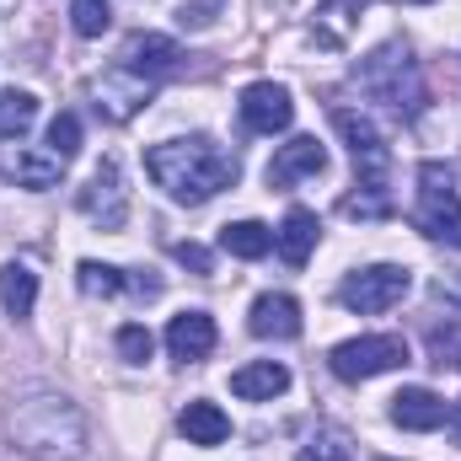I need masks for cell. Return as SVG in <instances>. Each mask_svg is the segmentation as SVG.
I'll return each instance as SVG.
<instances>
[{"label": "cell", "instance_id": "6da1fadb", "mask_svg": "<svg viewBox=\"0 0 461 461\" xmlns=\"http://www.w3.org/2000/svg\"><path fill=\"white\" fill-rule=\"evenodd\" d=\"M145 172L156 177V188H167V199L177 204H210L215 194L236 188L241 161L230 156L215 134H183V140H161L145 150Z\"/></svg>", "mask_w": 461, "mask_h": 461}, {"label": "cell", "instance_id": "7a4b0ae2", "mask_svg": "<svg viewBox=\"0 0 461 461\" xmlns=\"http://www.w3.org/2000/svg\"><path fill=\"white\" fill-rule=\"evenodd\" d=\"M5 440L27 461H81V451H86V413L65 392H27L5 413Z\"/></svg>", "mask_w": 461, "mask_h": 461}, {"label": "cell", "instance_id": "3957f363", "mask_svg": "<svg viewBox=\"0 0 461 461\" xmlns=\"http://www.w3.org/2000/svg\"><path fill=\"white\" fill-rule=\"evenodd\" d=\"M354 81L370 103H381L386 113L397 118H419L429 103V86H424V70L419 59L408 54V43H381L375 54H365L354 65Z\"/></svg>", "mask_w": 461, "mask_h": 461}, {"label": "cell", "instance_id": "277c9868", "mask_svg": "<svg viewBox=\"0 0 461 461\" xmlns=\"http://www.w3.org/2000/svg\"><path fill=\"white\" fill-rule=\"evenodd\" d=\"M413 230H424L429 241L461 247V194H456V172H451L446 161H424V167H419Z\"/></svg>", "mask_w": 461, "mask_h": 461}, {"label": "cell", "instance_id": "5b68a950", "mask_svg": "<svg viewBox=\"0 0 461 461\" xmlns=\"http://www.w3.org/2000/svg\"><path fill=\"white\" fill-rule=\"evenodd\" d=\"M328 365H333L339 381H375V375L408 365V339H397V333H365V339H348V344L333 348Z\"/></svg>", "mask_w": 461, "mask_h": 461}, {"label": "cell", "instance_id": "8992f818", "mask_svg": "<svg viewBox=\"0 0 461 461\" xmlns=\"http://www.w3.org/2000/svg\"><path fill=\"white\" fill-rule=\"evenodd\" d=\"M408 290H413V268H402V263H370V268L348 274L344 285H339V301H344L348 312H359V317H375V312H392Z\"/></svg>", "mask_w": 461, "mask_h": 461}, {"label": "cell", "instance_id": "52a82bcc", "mask_svg": "<svg viewBox=\"0 0 461 461\" xmlns=\"http://www.w3.org/2000/svg\"><path fill=\"white\" fill-rule=\"evenodd\" d=\"M333 129L344 134L348 156H354V172H359L365 183H386V177H392V150H386L381 129L359 113V108H333Z\"/></svg>", "mask_w": 461, "mask_h": 461}, {"label": "cell", "instance_id": "ba28073f", "mask_svg": "<svg viewBox=\"0 0 461 461\" xmlns=\"http://www.w3.org/2000/svg\"><path fill=\"white\" fill-rule=\"evenodd\" d=\"M76 210H81L97 230H123V221H129V188H123L118 161H103V167L92 172V183L76 194Z\"/></svg>", "mask_w": 461, "mask_h": 461}, {"label": "cell", "instance_id": "9c48e42d", "mask_svg": "<svg viewBox=\"0 0 461 461\" xmlns=\"http://www.w3.org/2000/svg\"><path fill=\"white\" fill-rule=\"evenodd\" d=\"M92 97H97V113L108 118V123H129L140 108H150L156 81H145V76H134L129 65H118V70H103V76L92 81Z\"/></svg>", "mask_w": 461, "mask_h": 461}, {"label": "cell", "instance_id": "30bf717a", "mask_svg": "<svg viewBox=\"0 0 461 461\" xmlns=\"http://www.w3.org/2000/svg\"><path fill=\"white\" fill-rule=\"evenodd\" d=\"M0 177L16 183V188H32V194H49L59 188L65 177V161L54 150H27V145H5L0 150Z\"/></svg>", "mask_w": 461, "mask_h": 461}, {"label": "cell", "instance_id": "8fae6325", "mask_svg": "<svg viewBox=\"0 0 461 461\" xmlns=\"http://www.w3.org/2000/svg\"><path fill=\"white\" fill-rule=\"evenodd\" d=\"M290 118H295L290 86H279V81H252V86L241 92V123H247L252 134H279V129H290Z\"/></svg>", "mask_w": 461, "mask_h": 461}, {"label": "cell", "instance_id": "7c38bea8", "mask_svg": "<svg viewBox=\"0 0 461 461\" xmlns=\"http://www.w3.org/2000/svg\"><path fill=\"white\" fill-rule=\"evenodd\" d=\"M322 167H328L322 140H317V134H295V140H285L279 156L268 161V188H290V183H301V177H317Z\"/></svg>", "mask_w": 461, "mask_h": 461}, {"label": "cell", "instance_id": "4fadbf2b", "mask_svg": "<svg viewBox=\"0 0 461 461\" xmlns=\"http://www.w3.org/2000/svg\"><path fill=\"white\" fill-rule=\"evenodd\" d=\"M177 43L167 38V32H134L129 43H123V65L134 70V76H145V81H167L172 70H177Z\"/></svg>", "mask_w": 461, "mask_h": 461}, {"label": "cell", "instance_id": "5bb4252c", "mask_svg": "<svg viewBox=\"0 0 461 461\" xmlns=\"http://www.w3.org/2000/svg\"><path fill=\"white\" fill-rule=\"evenodd\" d=\"M247 328H252V339H301V301L285 290H268L252 301Z\"/></svg>", "mask_w": 461, "mask_h": 461}, {"label": "cell", "instance_id": "9a60e30c", "mask_svg": "<svg viewBox=\"0 0 461 461\" xmlns=\"http://www.w3.org/2000/svg\"><path fill=\"white\" fill-rule=\"evenodd\" d=\"M215 317L210 312H177L172 322H167V348H172V359H183V365H194V359H210V348H215Z\"/></svg>", "mask_w": 461, "mask_h": 461}, {"label": "cell", "instance_id": "2e32d148", "mask_svg": "<svg viewBox=\"0 0 461 461\" xmlns=\"http://www.w3.org/2000/svg\"><path fill=\"white\" fill-rule=\"evenodd\" d=\"M392 424L397 429H413V435H429L446 424V397H435L429 386H402L392 397Z\"/></svg>", "mask_w": 461, "mask_h": 461}, {"label": "cell", "instance_id": "e0dca14e", "mask_svg": "<svg viewBox=\"0 0 461 461\" xmlns=\"http://www.w3.org/2000/svg\"><path fill=\"white\" fill-rule=\"evenodd\" d=\"M317 241H322V226H317V215H312L306 204H295V210L279 221V230H274V247H279V258H285L290 268H301V263L317 252Z\"/></svg>", "mask_w": 461, "mask_h": 461}, {"label": "cell", "instance_id": "ac0fdd59", "mask_svg": "<svg viewBox=\"0 0 461 461\" xmlns=\"http://www.w3.org/2000/svg\"><path fill=\"white\" fill-rule=\"evenodd\" d=\"M285 386H290V370H285L279 359H252V365H241V370L230 375V392H236L241 402H274Z\"/></svg>", "mask_w": 461, "mask_h": 461}, {"label": "cell", "instance_id": "d6986e66", "mask_svg": "<svg viewBox=\"0 0 461 461\" xmlns=\"http://www.w3.org/2000/svg\"><path fill=\"white\" fill-rule=\"evenodd\" d=\"M0 306H5L11 322L32 317V306H38V274L27 263H0Z\"/></svg>", "mask_w": 461, "mask_h": 461}, {"label": "cell", "instance_id": "ffe728a7", "mask_svg": "<svg viewBox=\"0 0 461 461\" xmlns=\"http://www.w3.org/2000/svg\"><path fill=\"white\" fill-rule=\"evenodd\" d=\"M177 429L188 435V446H226V435H230V419L215 408V402H188L183 413H177Z\"/></svg>", "mask_w": 461, "mask_h": 461}, {"label": "cell", "instance_id": "44dd1931", "mask_svg": "<svg viewBox=\"0 0 461 461\" xmlns=\"http://www.w3.org/2000/svg\"><path fill=\"white\" fill-rule=\"evenodd\" d=\"M339 210H344L348 221H386V215L397 210V204H392V177H386V183H365V177H359L354 194H344Z\"/></svg>", "mask_w": 461, "mask_h": 461}, {"label": "cell", "instance_id": "7402d4cb", "mask_svg": "<svg viewBox=\"0 0 461 461\" xmlns=\"http://www.w3.org/2000/svg\"><path fill=\"white\" fill-rule=\"evenodd\" d=\"M32 118H38V97L32 92H0V140L5 145H22L27 140V129H32Z\"/></svg>", "mask_w": 461, "mask_h": 461}, {"label": "cell", "instance_id": "603a6c76", "mask_svg": "<svg viewBox=\"0 0 461 461\" xmlns=\"http://www.w3.org/2000/svg\"><path fill=\"white\" fill-rule=\"evenodd\" d=\"M221 247H226L230 258H268V247H274V230L263 226V221H230L221 230Z\"/></svg>", "mask_w": 461, "mask_h": 461}, {"label": "cell", "instance_id": "cb8c5ba5", "mask_svg": "<svg viewBox=\"0 0 461 461\" xmlns=\"http://www.w3.org/2000/svg\"><path fill=\"white\" fill-rule=\"evenodd\" d=\"M76 285H81V295H92V301H113L129 279H123V268H113V263H97V258H86V263L76 268Z\"/></svg>", "mask_w": 461, "mask_h": 461}, {"label": "cell", "instance_id": "d4e9b609", "mask_svg": "<svg viewBox=\"0 0 461 461\" xmlns=\"http://www.w3.org/2000/svg\"><path fill=\"white\" fill-rule=\"evenodd\" d=\"M70 27L81 38H103L113 27V5L108 0H70Z\"/></svg>", "mask_w": 461, "mask_h": 461}, {"label": "cell", "instance_id": "484cf974", "mask_svg": "<svg viewBox=\"0 0 461 461\" xmlns=\"http://www.w3.org/2000/svg\"><path fill=\"white\" fill-rule=\"evenodd\" d=\"M295 461H354V446H348L344 429H317V435L301 446Z\"/></svg>", "mask_w": 461, "mask_h": 461}, {"label": "cell", "instance_id": "4316f807", "mask_svg": "<svg viewBox=\"0 0 461 461\" xmlns=\"http://www.w3.org/2000/svg\"><path fill=\"white\" fill-rule=\"evenodd\" d=\"M365 5H375V0H322V11H317V22L328 27L322 38H328V43H339V38L348 32V22H354Z\"/></svg>", "mask_w": 461, "mask_h": 461}, {"label": "cell", "instance_id": "83f0119b", "mask_svg": "<svg viewBox=\"0 0 461 461\" xmlns=\"http://www.w3.org/2000/svg\"><path fill=\"white\" fill-rule=\"evenodd\" d=\"M49 150L70 167V161H76V150H81V118H76V113L54 118V123H49Z\"/></svg>", "mask_w": 461, "mask_h": 461}, {"label": "cell", "instance_id": "f1b7e54d", "mask_svg": "<svg viewBox=\"0 0 461 461\" xmlns=\"http://www.w3.org/2000/svg\"><path fill=\"white\" fill-rule=\"evenodd\" d=\"M113 344H118V354H123L129 365H145V359L156 354V339H150V328H140V322H123Z\"/></svg>", "mask_w": 461, "mask_h": 461}, {"label": "cell", "instance_id": "f546056e", "mask_svg": "<svg viewBox=\"0 0 461 461\" xmlns=\"http://www.w3.org/2000/svg\"><path fill=\"white\" fill-rule=\"evenodd\" d=\"M215 5H221V0H194V5L177 11V22H183V27H210V22H215V16H210Z\"/></svg>", "mask_w": 461, "mask_h": 461}, {"label": "cell", "instance_id": "4dcf8cb0", "mask_svg": "<svg viewBox=\"0 0 461 461\" xmlns=\"http://www.w3.org/2000/svg\"><path fill=\"white\" fill-rule=\"evenodd\" d=\"M172 252H177V263H188V268H194V274H210V252H204V247H199V241H177V247H172Z\"/></svg>", "mask_w": 461, "mask_h": 461}, {"label": "cell", "instance_id": "1f68e13d", "mask_svg": "<svg viewBox=\"0 0 461 461\" xmlns=\"http://www.w3.org/2000/svg\"><path fill=\"white\" fill-rule=\"evenodd\" d=\"M446 429H451V440L461 446V402H451V408H446Z\"/></svg>", "mask_w": 461, "mask_h": 461}, {"label": "cell", "instance_id": "d6a6232c", "mask_svg": "<svg viewBox=\"0 0 461 461\" xmlns=\"http://www.w3.org/2000/svg\"><path fill=\"white\" fill-rule=\"evenodd\" d=\"M381 461H397V456H381Z\"/></svg>", "mask_w": 461, "mask_h": 461}]
</instances>
